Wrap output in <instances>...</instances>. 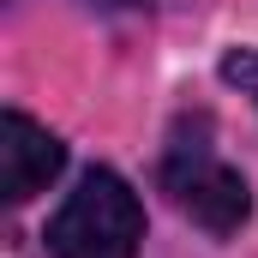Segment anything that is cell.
Segmentation results:
<instances>
[{
  "label": "cell",
  "instance_id": "obj_5",
  "mask_svg": "<svg viewBox=\"0 0 258 258\" xmlns=\"http://www.w3.org/2000/svg\"><path fill=\"white\" fill-rule=\"evenodd\" d=\"M108 6H138V0H108Z\"/></svg>",
  "mask_w": 258,
  "mask_h": 258
},
{
  "label": "cell",
  "instance_id": "obj_3",
  "mask_svg": "<svg viewBox=\"0 0 258 258\" xmlns=\"http://www.w3.org/2000/svg\"><path fill=\"white\" fill-rule=\"evenodd\" d=\"M60 162H66V144L54 132L36 126V120L18 114V108H6V120H0V192H6V204L36 198L54 174H60Z\"/></svg>",
  "mask_w": 258,
  "mask_h": 258
},
{
  "label": "cell",
  "instance_id": "obj_1",
  "mask_svg": "<svg viewBox=\"0 0 258 258\" xmlns=\"http://www.w3.org/2000/svg\"><path fill=\"white\" fill-rule=\"evenodd\" d=\"M162 192L174 198L180 216H192L204 234L228 240L240 234V222L252 216V192H246V174L210 144V120H180L168 150H162Z\"/></svg>",
  "mask_w": 258,
  "mask_h": 258
},
{
  "label": "cell",
  "instance_id": "obj_2",
  "mask_svg": "<svg viewBox=\"0 0 258 258\" xmlns=\"http://www.w3.org/2000/svg\"><path fill=\"white\" fill-rule=\"evenodd\" d=\"M138 246H144V204L114 168L78 174L66 204L48 216L54 258H138Z\"/></svg>",
  "mask_w": 258,
  "mask_h": 258
},
{
  "label": "cell",
  "instance_id": "obj_4",
  "mask_svg": "<svg viewBox=\"0 0 258 258\" xmlns=\"http://www.w3.org/2000/svg\"><path fill=\"white\" fill-rule=\"evenodd\" d=\"M222 78H228V84H246V90L258 96V54H252V48L228 54V60H222Z\"/></svg>",
  "mask_w": 258,
  "mask_h": 258
}]
</instances>
